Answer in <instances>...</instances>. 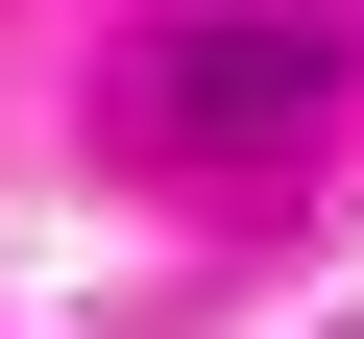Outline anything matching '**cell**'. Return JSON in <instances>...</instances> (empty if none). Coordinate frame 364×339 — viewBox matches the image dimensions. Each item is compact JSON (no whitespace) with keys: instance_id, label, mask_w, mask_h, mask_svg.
<instances>
[{"instance_id":"cell-1","label":"cell","mask_w":364,"mask_h":339,"mask_svg":"<svg viewBox=\"0 0 364 339\" xmlns=\"http://www.w3.org/2000/svg\"><path fill=\"white\" fill-rule=\"evenodd\" d=\"M316 121H340V49L316 25H170L146 49V145H195V170H267Z\"/></svg>"}]
</instances>
